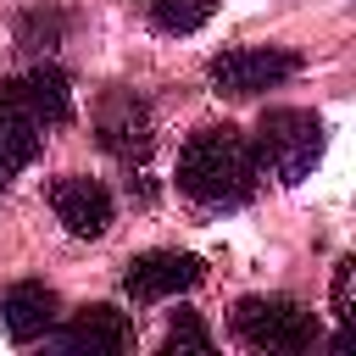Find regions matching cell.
<instances>
[{"label": "cell", "instance_id": "obj_8", "mask_svg": "<svg viewBox=\"0 0 356 356\" xmlns=\"http://www.w3.org/2000/svg\"><path fill=\"white\" fill-rule=\"evenodd\" d=\"M56 350H89V356H122L134 350V323L117 312V306H83L67 328L44 334Z\"/></svg>", "mask_w": 356, "mask_h": 356}, {"label": "cell", "instance_id": "obj_9", "mask_svg": "<svg viewBox=\"0 0 356 356\" xmlns=\"http://www.w3.org/2000/svg\"><path fill=\"white\" fill-rule=\"evenodd\" d=\"M56 312H61V300H56V289L39 284V278H22V284H11V289L0 295V328H6L17 345L44 339V334L56 328Z\"/></svg>", "mask_w": 356, "mask_h": 356}, {"label": "cell", "instance_id": "obj_14", "mask_svg": "<svg viewBox=\"0 0 356 356\" xmlns=\"http://www.w3.org/2000/svg\"><path fill=\"white\" fill-rule=\"evenodd\" d=\"M161 350H167V356H184V350H211V334H206V323H200L195 312H178V317H172V328H167V339H161Z\"/></svg>", "mask_w": 356, "mask_h": 356}, {"label": "cell", "instance_id": "obj_7", "mask_svg": "<svg viewBox=\"0 0 356 356\" xmlns=\"http://www.w3.org/2000/svg\"><path fill=\"white\" fill-rule=\"evenodd\" d=\"M50 211L78 239H100L111 228V195H106L100 178H83V172H67V178L50 184Z\"/></svg>", "mask_w": 356, "mask_h": 356}, {"label": "cell", "instance_id": "obj_5", "mask_svg": "<svg viewBox=\"0 0 356 356\" xmlns=\"http://www.w3.org/2000/svg\"><path fill=\"white\" fill-rule=\"evenodd\" d=\"M95 139H100V150L117 156L122 167L145 161V156H150V139H156L150 106H145L134 89H106V95L95 100Z\"/></svg>", "mask_w": 356, "mask_h": 356}, {"label": "cell", "instance_id": "obj_12", "mask_svg": "<svg viewBox=\"0 0 356 356\" xmlns=\"http://www.w3.org/2000/svg\"><path fill=\"white\" fill-rule=\"evenodd\" d=\"M145 6H150V22L161 33H195L217 11V0H145Z\"/></svg>", "mask_w": 356, "mask_h": 356}, {"label": "cell", "instance_id": "obj_13", "mask_svg": "<svg viewBox=\"0 0 356 356\" xmlns=\"http://www.w3.org/2000/svg\"><path fill=\"white\" fill-rule=\"evenodd\" d=\"M350 284H356V261L345 256L334 267V289H328L334 295V350H350V317H356L350 312Z\"/></svg>", "mask_w": 356, "mask_h": 356}, {"label": "cell", "instance_id": "obj_6", "mask_svg": "<svg viewBox=\"0 0 356 356\" xmlns=\"http://www.w3.org/2000/svg\"><path fill=\"white\" fill-rule=\"evenodd\" d=\"M200 278H206V261L200 256H189V250H145V256L128 261L122 289H128V300L156 306V300H172V295L195 289Z\"/></svg>", "mask_w": 356, "mask_h": 356}, {"label": "cell", "instance_id": "obj_11", "mask_svg": "<svg viewBox=\"0 0 356 356\" xmlns=\"http://www.w3.org/2000/svg\"><path fill=\"white\" fill-rule=\"evenodd\" d=\"M17 95L28 100V111L44 122V128H61L67 117H72V83H67V72L61 67H28L22 78H17Z\"/></svg>", "mask_w": 356, "mask_h": 356}, {"label": "cell", "instance_id": "obj_15", "mask_svg": "<svg viewBox=\"0 0 356 356\" xmlns=\"http://www.w3.org/2000/svg\"><path fill=\"white\" fill-rule=\"evenodd\" d=\"M56 33H61V17H56V11H50V17H44V11L22 17V44H28V50H50Z\"/></svg>", "mask_w": 356, "mask_h": 356}, {"label": "cell", "instance_id": "obj_2", "mask_svg": "<svg viewBox=\"0 0 356 356\" xmlns=\"http://www.w3.org/2000/svg\"><path fill=\"white\" fill-rule=\"evenodd\" d=\"M250 156H256V172H267L273 184H300L317 167V156H323V122H317V111H300V106L261 111Z\"/></svg>", "mask_w": 356, "mask_h": 356}, {"label": "cell", "instance_id": "obj_3", "mask_svg": "<svg viewBox=\"0 0 356 356\" xmlns=\"http://www.w3.org/2000/svg\"><path fill=\"white\" fill-rule=\"evenodd\" d=\"M234 334L250 350H312L317 317L289 295H245L234 306Z\"/></svg>", "mask_w": 356, "mask_h": 356}, {"label": "cell", "instance_id": "obj_10", "mask_svg": "<svg viewBox=\"0 0 356 356\" xmlns=\"http://www.w3.org/2000/svg\"><path fill=\"white\" fill-rule=\"evenodd\" d=\"M44 145V122L28 111V100L17 95V83H0V184L11 172H22Z\"/></svg>", "mask_w": 356, "mask_h": 356}, {"label": "cell", "instance_id": "obj_1", "mask_svg": "<svg viewBox=\"0 0 356 356\" xmlns=\"http://www.w3.org/2000/svg\"><path fill=\"white\" fill-rule=\"evenodd\" d=\"M256 156L239 128H200L178 150V189L200 206H245L256 195Z\"/></svg>", "mask_w": 356, "mask_h": 356}, {"label": "cell", "instance_id": "obj_4", "mask_svg": "<svg viewBox=\"0 0 356 356\" xmlns=\"http://www.w3.org/2000/svg\"><path fill=\"white\" fill-rule=\"evenodd\" d=\"M206 72H211V89H217V95L245 100V95L278 89L284 78H295V72H300V56H295V50H278V44H234V50L211 56Z\"/></svg>", "mask_w": 356, "mask_h": 356}]
</instances>
